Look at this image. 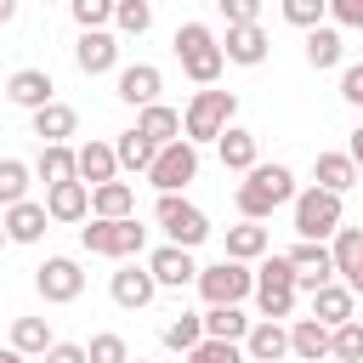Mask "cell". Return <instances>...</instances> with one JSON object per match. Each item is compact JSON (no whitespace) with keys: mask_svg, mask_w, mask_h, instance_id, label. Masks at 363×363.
<instances>
[{"mask_svg":"<svg viewBox=\"0 0 363 363\" xmlns=\"http://www.w3.org/2000/svg\"><path fill=\"white\" fill-rule=\"evenodd\" d=\"M216 6H221L227 23H255L261 17V0H216Z\"/></svg>","mask_w":363,"mask_h":363,"instance_id":"obj_45","label":"cell"},{"mask_svg":"<svg viewBox=\"0 0 363 363\" xmlns=\"http://www.w3.org/2000/svg\"><path fill=\"white\" fill-rule=\"evenodd\" d=\"M278 11H284V23H295V28H318V23L329 17V0H278Z\"/></svg>","mask_w":363,"mask_h":363,"instance_id":"obj_41","label":"cell"},{"mask_svg":"<svg viewBox=\"0 0 363 363\" xmlns=\"http://www.w3.org/2000/svg\"><path fill=\"white\" fill-rule=\"evenodd\" d=\"M199 318H204V335H216V340H244V329H250V318L238 306H210Z\"/></svg>","mask_w":363,"mask_h":363,"instance_id":"obj_36","label":"cell"},{"mask_svg":"<svg viewBox=\"0 0 363 363\" xmlns=\"http://www.w3.org/2000/svg\"><path fill=\"white\" fill-rule=\"evenodd\" d=\"M91 216H102V221H119V216H136V187L130 182H96L91 187Z\"/></svg>","mask_w":363,"mask_h":363,"instance_id":"obj_22","label":"cell"},{"mask_svg":"<svg viewBox=\"0 0 363 363\" xmlns=\"http://www.w3.org/2000/svg\"><path fill=\"white\" fill-rule=\"evenodd\" d=\"M289 357H301V363L329 357V323H318V318H295V323H289Z\"/></svg>","mask_w":363,"mask_h":363,"instance_id":"obj_24","label":"cell"},{"mask_svg":"<svg viewBox=\"0 0 363 363\" xmlns=\"http://www.w3.org/2000/svg\"><path fill=\"white\" fill-rule=\"evenodd\" d=\"M312 182L346 199V193L357 187V164H352V153H318V159H312Z\"/></svg>","mask_w":363,"mask_h":363,"instance_id":"obj_23","label":"cell"},{"mask_svg":"<svg viewBox=\"0 0 363 363\" xmlns=\"http://www.w3.org/2000/svg\"><path fill=\"white\" fill-rule=\"evenodd\" d=\"M289 267H295V289H318V284L335 278V255H329L323 238H301L289 250Z\"/></svg>","mask_w":363,"mask_h":363,"instance_id":"obj_11","label":"cell"},{"mask_svg":"<svg viewBox=\"0 0 363 363\" xmlns=\"http://www.w3.org/2000/svg\"><path fill=\"white\" fill-rule=\"evenodd\" d=\"M6 244H11V238H6V227H0V250H6Z\"/></svg>","mask_w":363,"mask_h":363,"instance_id":"obj_52","label":"cell"},{"mask_svg":"<svg viewBox=\"0 0 363 363\" xmlns=\"http://www.w3.org/2000/svg\"><path fill=\"white\" fill-rule=\"evenodd\" d=\"M233 113H238V96L233 91H216V85H199L193 91V102L182 108V136L199 147V142H216L227 125H233Z\"/></svg>","mask_w":363,"mask_h":363,"instance_id":"obj_2","label":"cell"},{"mask_svg":"<svg viewBox=\"0 0 363 363\" xmlns=\"http://www.w3.org/2000/svg\"><path fill=\"white\" fill-rule=\"evenodd\" d=\"M74 62H79V74H108V68L119 62V34H108V28H79Z\"/></svg>","mask_w":363,"mask_h":363,"instance_id":"obj_16","label":"cell"},{"mask_svg":"<svg viewBox=\"0 0 363 363\" xmlns=\"http://www.w3.org/2000/svg\"><path fill=\"white\" fill-rule=\"evenodd\" d=\"M74 176L85 182V187H96V182H113L119 176V159H113V142H85V147H74Z\"/></svg>","mask_w":363,"mask_h":363,"instance_id":"obj_19","label":"cell"},{"mask_svg":"<svg viewBox=\"0 0 363 363\" xmlns=\"http://www.w3.org/2000/svg\"><path fill=\"white\" fill-rule=\"evenodd\" d=\"M329 17L340 28H363V0H329Z\"/></svg>","mask_w":363,"mask_h":363,"instance_id":"obj_46","label":"cell"},{"mask_svg":"<svg viewBox=\"0 0 363 363\" xmlns=\"http://www.w3.org/2000/svg\"><path fill=\"white\" fill-rule=\"evenodd\" d=\"M11 17H17V0H0V28H6Z\"/></svg>","mask_w":363,"mask_h":363,"instance_id":"obj_50","label":"cell"},{"mask_svg":"<svg viewBox=\"0 0 363 363\" xmlns=\"http://www.w3.org/2000/svg\"><path fill=\"white\" fill-rule=\"evenodd\" d=\"M267 28L261 23H227V40H221V57L227 62H238V68H255V62H267Z\"/></svg>","mask_w":363,"mask_h":363,"instance_id":"obj_14","label":"cell"},{"mask_svg":"<svg viewBox=\"0 0 363 363\" xmlns=\"http://www.w3.org/2000/svg\"><path fill=\"white\" fill-rule=\"evenodd\" d=\"M68 11H74L79 28H108L113 23V0H68Z\"/></svg>","mask_w":363,"mask_h":363,"instance_id":"obj_43","label":"cell"},{"mask_svg":"<svg viewBox=\"0 0 363 363\" xmlns=\"http://www.w3.org/2000/svg\"><path fill=\"white\" fill-rule=\"evenodd\" d=\"M199 6H216V0H199Z\"/></svg>","mask_w":363,"mask_h":363,"instance_id":"obj_53","label":"cell"},{"mask_svg":"<svg viewBox=\"0 0 363 363\" xmlns=\"http://www.w3.org/2000/svg\"><path fill=\"white\" fill-rule=\"evenodd\" d=\"M11 346H17L23 357H45L51 323H45V318H11Z\"/></svg>","mask_w":363,"mask_h":363,"instance_id":"obj_33","label":"cell"},{"mask_svg":"<svg viewBox=\"0 0 363 363\" xmlns=\"http://www.w3.org/2000/svg\"><path fill=\"white\" fill-rule=\"evenodd\" d=\"M255 289H295V267H289V255H261V267H255Z\"/></svg>","mask_w":363,"mask_h":363,"instance_id":"obj_40","label":"cell"},{"mask_svg":"<svg viewBox=\"0 0 363 363\" xmlns=\"http://www.w3.org/2000/svg\"><path fill=\"white\" fill-rule=\"evenodd\" d=\"M45 216H51V221H85V216H91V187H85L79 176L45 187Z\"/></svg>","mask_w":363,"mask_h":363,"instance_id":"obj_20","label":"cell"},{"mask_svg":"<svg viewBox=\"0 0 363 363\" xmlns=\"http://www.w3.org/2000/svg\"><path fill=\"white\" fill-rule=\"evenodd\" d=\"M79 244H85L91 255L130 261V255H142V244H147V227H142L136 216H119V221H102V216H91V227H79Z\"/></svg>","mask_w":363,"mask_h":363,"instance_id":"obj_4","label":"cell"},{"mask_svg":"<svg viewBox=\"0 0 363 363\" xmlns=\"http://www.w3.org/2000/svg\"><path fill=\"white\" fill-rule=\"evenodd\" d=\"M159 85H164V74H159L153 62H130V68H119L113 96L130 102V108H147V102H159Z\"/></svg>","mask_w":363,"mask_h":363,"instance_id":"obj_17","label":"cell"},{"mask_svg":"<svg viewBox=\"0 0 363 363\" xmlns=\"http://www.w3.org/2000/svg\"><path fill=\"white\" fill-rule=\"evenodd\" d=\"M153 221H159V227H164V238H170V244H182V250H199V244L210 238V216H204L199 204H187L182 193H159Z\"/></svg>","mask_w":363,"mask_h":363,"instance_id":"obj_5","label":"cell"},{"mask_svg":"<svg viewBox=\"0 0 363 363\" xmlns=\"http://www.w3.org/2000/svg\"><path fill=\"white\" fill-rule=\"evenodd\" d=\"M329 357L335 363H363V323L357 318H346V323L329 329Z\"/></svg>","mask_w":363,"mask_h":363,"instance_id":"obj_35","label":"cell"},{"mask_svg":"<svg viewBox=\"0 0 363 363\" xmlns=\"http://www.w3.org/2000/svg\"><path fill=\"white\" fill-rule=\"evenodd\" d=\"M85 357L91 363H130V346H125V335H91V346H85Z\"/></svg>","mask_w":363,"mask_h":363,"instance_id":"obj_42","label":"cell"},{"mask_svg":"<svg viewBox=\"0 0 363 363\" xmlns=\"http://www.w3.org/2000/svg\"><path fill=\"white\" fill-rule=\"evenodd\" d=\"M289 216H295V233L301 238H329L335 227H340V193H329V187H306V193H295L289 199Z\"/></svg>","mask_w":363,"mask_h":363,"instance_id":"obj_7","label":"cell"},{"mask_svg":"<svg viewBox=\"0 0 363 363\" xmlns=\"http://www.w3.org/2000/svg\"><path fill=\"white\" fill-rule=\"evenodd\" d=\"M250 295H255L261 318H278V323H284V318L295 312V289H250Z\"/></svg>","mask_w":363,"mask_h":363,"instance_id":"obj_44","label":"cell"},{"mask_svg":"<svg viewBox=\"0 0 363 363\" xmlns=\"http://www.w3.org/2000/svg\"><path fill=\"white\" fill-rule=\"evenodd\" d=\"M108 295H113V306H125V312H142L153 295H159V284H153V272L147 267H136V261H125L119 272H113V284H108Z\"/></svg>","mask_w":363,"mask_h":363,"instance_id":"obj_15","label":"cell"},{"mask_svg":"<svg viewBox=\"0 0 363 363\" xmlns=\"http://www.w3.org/2000/svg\"><path fill=\"white\" fill-rule=\"evenodd\" d=\"M113 28L119 34H147L153 28V6L147 0H113Z\"/></svg>","mask_w":363,"mask_h":363,"instance_id":"obj_38","label":"cell"},{"mask_svg":"<svg viewBox=\"0 0 363 363\" xmlns=\"http://www.w3.org/2000/svg\"><path fill=\"white\" fill-rule=\"evenodd\" d=\"M346 153H352V164H357V182H363V125L352 130V147H346Z\"/></svg>","mask_w":363,"mask_h":363,"instance_id":"obj_49","label":"cell"},{"mask_svg":"<svg viewBox=\"0 0 363 363\" xmlns=\"http://www.w3.org/2000/svg\"><path fill=\"white\" fill-rule=\"evenodd\" d=\"M0 363H28V357H23L17 346H6V352H0Z\"/></svg>","mask_w":363,"mask_h":363,"instance_id":"obj_51","label":"cell"},{"mask_svg":"<svg viewBox=\"0 0 363 363\" xmlns=\"http://www.w3.org/2000/svg\"><path fill=\"white\" fill-rule=\"evenodd\" d=\"M159 340H164L170 352H193V346L204 340V318H199V312H182V318H170V323L159 329Z\"/></svg>","mask_w":363,"mask_h":363,"instance_id":"obj_34","label":"cell"},{"mask_svg":"<svg viewBox=\"0 0 363 363\" xmlns=\"http://www.w3.org/2000/svg\"><path fill=\"white\" fill-rule=\"evenodd\" d=\"M329 238H335V244H329V255H335V278H340L352 295H363V227H335Z\"/></svg>","mask_w":363,"mask_h":363,"instance_id":"obj_12","label":"cell"},{"mask_svg":"<svg viewBox=\"0 0 363 363\" xmlns=\"http://www.w3.org/2000/svg\"><path fill=\"white\" fill-rule=\"evenodd\" d=\"M45 363H91V357H85V346H74V340H51V346H45Z\"/></svg>","mask_w":363,"mask_h":363,"instance_id":"obj_48","label":"cell"},{"mask_svg":"<svg viewBox=\"0 0 363 363\" xmlns=\"http://www.w3.org/2000/svg\"><path fill=\"white\" fill-rule=\"evenodd\" d=\"M233 199H238V216H244V221H267L278 204L295 199V170H289V164H261V159H255V164L244 170V182H238Z\"/></svg>","mask_w":363,"mask_h":363,"instance_id":"obj_1","label":"cell"},{"mask_svg":"<svg viewBox=\"0 0 363 363\" xmlns=\"http://www.w3.org/2000/svg\"><path fill=\"white\" fill-rule=\"evenodd\" d=\"M182 357H187V363H250L238 340H216V335H204V340H199L193 352H182Z\"/></svg>","mask_w":363,"mask_h":363,"instance_id":"obj_37","label":"cell"},{"mask_svg":"<svg viewBox=\"0 0 363 363\" xmlns=\"http://www.w3.org/2000/svg\"><path fill=\"white\" fill-rule=\"evenodd\" d=\"M238 346H244L250 363H284L289 357V329L278 318H250V329H244Z\"/></svg>","mask_w":363,"mask_h":363,"instance_id":"obj_10","label":"cell"},{"mask_svg":"<svg viewBox=\"0 0 363 363\" xmlns=\"http://www.w3.org/2000/svg\"><path fill=\"white\" fill-rule=\"evenodd\" d=\"M227 255H233V261H261V255H267V227H261V221L227 227Z\"/></svg>","mask_w":363,"mask_h":363,"instance_id":"obj_30","label":"cell"},{"mask_svg":"<svg viewBox=\"0 0 363 363\" xmlns=\"http://www.w3.org/2000/svg\"><path fill=\"white\" fill-rule=\"evenodd\" d=\"M130 363H147V357H130Z\"/></svg>","mask_w":363,"mask_h":363,"instance_id":"obj_54","label":"cell"},{"mask_svg":"<svg viewBox=\"0 0 363 363\" xmlns=\"http://www.w3.org/2000/svg\"><path fill=\"white\" fill-rule=\"evenodd\" d=\"M340 96H346L352 108H363V62H352V68L340 74Z\"/></svg>","mask_w":363,"mask_h":363,"instance_id":"obj_47","label":"cell"},{"mask_svg":"<svg viewBox=\"0 0 363 363\" xmlns=\"http://www.w3.org/2000/svg\"><path fill=\"white\" fill-rule=\"evenodd\" d=\"M51 91H57V85H51V74H45V68H17V74L6 79V102L28 108V113H34V108H45V102H51Z\"/></svg>","mask_w":363,"mask_h":363,"instance_id":"obj_21","label":"cell"},{"mask_svg":"<svg viewBox=\"0 0 363 363\" xmlns=\"http://www.w3.org/2000/svg\"><path fill=\"white\" fill-rule=\"evenodd\" d=\"M147 272H153V284H159V289H187V284L199 278L193 250H182V244H159V250L147 255Z\"/></svg>","mask_w":363,"mask_h":363,"instance_id":"obj_13","label":"cell"},{"mask_svg":"<svg viewBox=\"0 0 363 363\" xmlns=\"http://www.w3.org/2000/svg\"><path fill=\"white\" fill-rule=\"evenodd\" d=\"M74 130H79V113H74L68 102L51 96L45 108H34V136H40V142H68Z\"/></svg>","mask_w":363,"mask_h":363,"instance_id":"obj_25","label":"cell"},{"mask_svg":"<svg viewBox=\"0 0 363 363\" xmlns=\"http://www.w3.org/2000/svg\"><path fill=\"white\" fill-rule=\"evenodd\" d=\"M199 295H204V306H238L250 289H255V272H250V261H233V255H221L216 267H199Z\"/></svg>","mask_w":363,"mask_h":363,"instance_id":"obj_6","label":"cell"},{"mask_svg":"<svg viewBox=\"0 0 363 363\" xmlns=\"http://www.w3.org/2000/svg\"><path fill=\"white\" fill-rule=\"evenodd\" d=\"M352 301H357V295H352L346 284H335V278H329V284H318V289H312V318L335 329V323H346V318H352Z\"/></svg>","mask_w":363,"mask_h":363,"instance_id":"obj_26","label":"cell"},{"mask_svg":"<svg viewBox=\"0 0 363 363\" xmlns=\"http://www.w3.org/2000/svg\"><path fill=\"white\" fill-rule=\"evenodd\" d=\"M0 227H6V238H11V244H40V238H45V227H51V216H45V204L17 199V204H6Z\"/></svg>","mask_w":363,"mask_h":363,"instance_id":"obj_18","label":"cell"},{"mask_svg":"<svg viewBox=\"0 0 363 363\" xmlns=\"http://www.w3.org/2000/svg\"><path fill=\"white\" fill-rule=\"evenodd\" d=\"M153 153H159V147H153L142 130H119V142H113V159H119V170H142V176H147Z\"/></svg>","mask_w":363,"mask_h":363,"instance_id":"obj_32","label":"cell"},{"mask_svg":"<svg viewBox=\"0 0 363 363\" xmlns=\"http://www.w3.org/2000/svg\"><path fill=\"white\" fill-rule=\"evenodd\" d=\"M34 289H40V301L68 306V301H79L85 272H79V261H74V255H45V261L34 267Z\"/></svg>","mask_w":363,"mask_h":363,"instance_id":"obj_9","label":"cell"},{"mask_svg":"<svg viewBox=\"0 0 363 363\" xmlns=\"http://www.w3.org/2000/svg\"><path fill=\"white\" fill-rule=\"evenodd\" d=\"M28 176H34V170H28L23 159H0V210L17 204V199H28Z\"/></svg>","mask_w":363,"mask_h":363,"instance_id":"obj_39","label":"cell"},{"mask_svg":"<svg viewBox=\"0 0 363 363\" xmlns=\"http://www.w3.org/2000/svg\"><path fill=\"white\" fill-rule=\"evenodd\" d=\"M193 176H199V147H193L187 136L164 142V147L153 153V164H147V182H153L159 193H182Z\"/></svg>","mask_w":363,"mask_h":363,"instance_id":"obj_8","label":"cell"},{"mask_svg":"<svg viewBox=\"0 0 363 363\" xmlns=\"http://www.w3.org/2000/svg\"><path fill=\"white\" fill-rule=\"evenodd\" d=\"M176 57H182V74H187L193 85H216L221 68H227L221 40H216L204 23H182V28H176Z\"/></svg>","mask_w":363,"mask_h":363,"instance_id":"obj_3","label":"cell"},{"mask_svg":"<svg viewBox=\"0 0 363 363\" xmlns=\"http://www.w3.org/2000/svg\"><path fill=\"white\" fill-rule=\"evenodd\" d=\"M340 28H329V23H318V28H306V62L312 68H335L340 62Z\"/></svg>","mask_w":363,"mask_h":363,"instance_id":"obj_31","label":"cell"},{"mask_svg":"<svg viewBox=\"0 0 363 363\" xmlns=\"http://www.w3.org/2000/svg\"><path fill=\"white\" fill-rule=\"evenodd\" d=\"M136 130H142L153 147H164V142H176V136H182V113H176V108H164V102H147V108L136 113Z\"/></svg>","mask_w":363,"mask_h":363,"instance_id":"obj_27","label":"cell"},{"mask_svg":"<svg viewBox=\"0 0 363 363\" xmlns=\"http://www.w3.org/2000/svg\"><path fill=\"white\" fill-rule=\"evenodd\" d=\"M216 147H221V164L227 170H250L255 164V130H244V125H227L216 136Z\"/></svg>","mask_w":363,"mask_h":363,"instance_id":"obj_29","label":"cell"},{"mask_svg":"<svg viewBox=\"0 0 363 363\" xmlns=\"http://www.w3.org/2000/svg\"><path fill=\"white\" fill-rule=\"evenodd\" d=\"M34 176H40L45 187H57V182H74V147H68V142H40Z\"/></svg>","mask_w":363,"mask_h":363,"instance_id":"obj_28","label":"cell"}]
</instances>
